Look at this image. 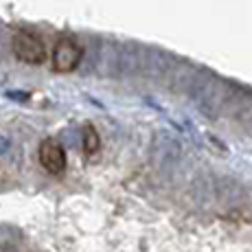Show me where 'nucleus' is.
<instances>
[{
  "instance_id": "1",
  "label": "nucleus",
  "mask_w": 252,
  "mask_h": 252,
  "mask_svg": "<svg viewBox=\"0 0 252 252\" xmlns=\"http://www.w3.org/2000/svg\"><path fill=\"white\" fill-rule=\"evenodd\" d=\"M11 48H13V55L20 62H24V64L40 66L46 60V46L42 42V37L35 35L33 31H27V29H22V31H18L13 35Z\"/></svg>"
},
{
  "instance_id": "4",
  "label": "nucleus",
  "mask_w": 252,
  "mask_h": 252,
  "mask_svg": "<svg viewBox=\"0 0 252 252\" xmlns=\"http://www.w3.org/2000/svg\"><path fill=\"white\" fill-rule=\"evenodd\" d=\"M81 145H84V152L88 156H94L101 147V140H99V134L92 125H86L84 127V134H81Z\"/></svg>"
},
{
  "instance_id": "3",
  "label": "nucleus",
  "mask_w": 252,
  "mask_h": 252,
  "mask_svg": "<svg viewBox=\"0 0 252 252\" xmlns=\"http://www.w3.org/2000/svg\"><path fill=\"white\" fill-rule=\"evenodd\" d=\"M40 164L51 176H62L66 169V152L55 138H46L40 143Z\"/></svg>"
},
{
  "instance_id": "2",
  "label": "nucleus",
  "mask_w": 252,
  "mask_h": 252,
  "mask_svg": "<svg viewBox=\"0 0 252 252\" xmlns=\"http://www.w3.org/2000/svg\"><path fill=\"white\" fill-rule=\"evenodd\" d=\"M81 46L72 37H62L53 48V70L55 72H72L81 62Z\"/></svg>"
}]
</instances>
